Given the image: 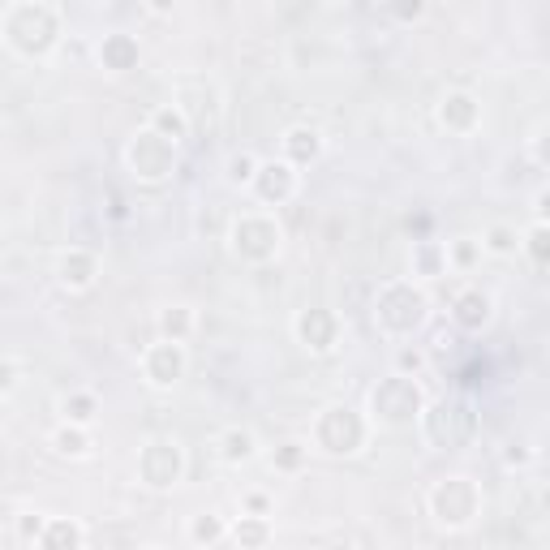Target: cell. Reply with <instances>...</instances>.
I'll return each mask as SVG.
<instances>
[{
    "instance_id": "6da1fadb",
    "label": "cell",
    "mask_w": 550,
    "mask_h": 550,
    "mask_svg": "<svg viewBox=\"0 0 550 550\" xmlns=\"http://www.w3.org/2000/svg\"><path fill=\"white\" fill-rule=\"evenodd\" d=\"M5 39L22 56H48L61 43V13L52 5H39V0L13 5L5 13Z\"/></svg>"
},
{
    "instance_id": "7a4b0ae2",
    "label": "cell",
    "mask_w": 550,
    "mask_h": 550,
    "mask_svg": "<svg viewBox=\"0 0 550 550\" xmlns=\"http://www.w3.org/2000/svg\"><path fill=\"white\" fill-rule=\"evenodd\" d=\"M426 314H430V301H426L422 288H413L409 280L387 284L379 293V301H374V318H379V327L392 331V336H409V331H417L426 323Z\"/></svg>"
},
{
    "instance_id": "3957f363",
    "label": "cell",
    "mask_w": 550,
    "mask_h": 550,
    "mask_svg": "<svg viewBox=\"0 0 550 550\" xmlns=\"http://www.w3.org/2000/svg\"><path fill=\"white\" fill-rule=\"evenodd\" d=\"M422 409H426L422 387H417V379H404V374H392L370 392V413L383 426H413Z\"/></svg>"
},
{
    "instance_id": "277c9868",
    "label": "cell",
    "mask_w": 550,
    "mask_h": 550,
    "mask_svg": "<svg viewBox=\"0 0 550 550\" xmlns=\"http://www.w3.org/2000/svg\"><path fill=\"white\" fill-rule=\"evenodd\" d=\"M430 512L443 529H465L473 525V516L482 512V490H477L473 477H443L430 495Z\"/></svg>"
},
{
    "instance_id": "5b68a950",
    "label": "cell",
    "mask_w": 550,
    "mask_h": 550,
    "mask_svg": "<svg viewBox=\"0 0 550 550\" xmlns=\"http://www.w3.org/2000/svg\"><path fill=\"white\" fill-rule=\"evenodd\" d=\"M366 430L370 426L357 409H349V404H331V409L318 417L314 439L331 456H353V452H361V443H366Z\"/></svg>"
},
{
    "instance_id": "8992f818",
    "label": "cell",
    "mask_w": 550,
    "mask_h": 550,
    "mask_svg": "<svg viewBox=\"0 0 550 550\" xmlns=\"http://www.w3.org/2000/svg\"><path fill=\"white\" fill-rule=\"evenodd\" d=\"M129 168H134V177L142 181H164L172 168H177V147L172 142H164L159 134H151V129H142V134H134V142H129Z\"/></svg>"
},
{
    "instance_id": "52a82bcc",
    "label": "cell",
    "mask_w": 550,
    "mask_h": 550,
    "mask_svg": "<svg viewBox=\"0 0 550 550\" xmlns=\"http://www.w3.org/2000/svg\"><path fill=\"white\" fill-rule=\"evenodd\" d=\"M181 473H185V452L172 439H155L142 447V456H138V477L147 482L151 490H168V486H177L181 482Z\"/></svg>"
},
{
    "instance_id": "ba28073f",
    "label": "cell",
    "mask_w": 550,
    "mask_h": 550,
    "mask_svg": "<svg viewBox=\"0 0 550 550\" xmlns=\"http://www.w3.org/2000/svg\"><path fill=\"white\" fill-rule=\"evenodd\" d=\"M233 250L245 263H267L280 250V224L267 220V215H241L233 224Z\"/></svg>"
},
{
    "instance_id": "9c48e42d",
    "label": "cell",
    "mask_w": 550,
    "mask_h": 550,
    "mask_svg": "<svg viewBox=\"0 0 550 550\" xmlns=\"http://www.w3.org/2000/svg\"><path fill=\"white\" fill-rule=\"evenodd\" d=\"M422 413H426V434L439 447H452L473 434V413H469V404H460V400H439L434 409H422Z\"/></svg>"
},
{
    "instance_id": "30bf717a",
    "label": "cell",
    "mask_w": 550,
    "mask_h": 550,
    "mask_svg": "<svg viewBox=\"0 0 550 550\" xmlns=\"http://www.w3.org/2000/svg\"><path fill=\"white\" fill-rule=\"evenodd\" d=\"M336 336H340V318L331 310L314 306V310L297 314V340L306 344L310 353H331V349H336Z\"/></svg>"
},
{
    "instance_id": "8fae6325",
    "label": "cell",
    "mask_w": 550,
    "mask_h": 550,
    "mask_svg": "<svg viewBox=\"0 0 550 550\" xmlns=\"http://www.w3.org/2000/svg\"><path fill=\"white\" fill-rule=\"evenodd\" d=\"M250 185H254V194L263 198V202H271V207H284V202L297 194V172L288 168L284 159H267V164H258Z\"/></svg>"
},
{
    "instance_id": "7c38bea8",
    "label": "cell",
    "mask_w": 550,
    "mask_h": 550,
    "mask_svg": "<svg viewBox=\"0 0 550 550\" xmlns=\"http://www.w3.org/2000/svg\"><path fill=\"white\" fill-rule=\"evenodd\" d=\"M142 370H147L151 387H172L185 374V349L172 340H159L155 349H147V357H142Z\"/></svg>"
},
{
    "instance_id": "4fadbf2b",
    "label": "cell",
    "mask_w": 550,
    "mask_h": 550,
    "mask_svg": "<svg viewBox=\"0 0 550 550\" xmlns=\"http://www.w3.org/2000/svg\"><path fill=\"white\" fill-rule=\"evenodd\" d=\"M439 121H443V129H452V134H469V129L482 121V104H477L469 91H452V95H443V104H439Z\"/></svg>"
},
{
    "instance_id": "5bb4252c",
    "label": "cell",
    "mask_w": 550,
    "mask_h": 550,
    "mask_svg": "<svg viewBox=\"0 0 550 550\" xmlns=\"http://www.w3.org/2000/svg\"><path fill=\"white\" fill-rule=\"evenodd\" d=\"M138 39L134 35H125V31H112L104 35V43H99V65L112 69V74H125V69H138Z\"/></svg>"
},
{
    "instance_id": "9a60e30c",
    "label": "cell",
    "mask_w": 550,
    "mask_h": 550,
    "mask_svg": "<svg viewBox=\"0 0 550 550\" xmlns=\"http://www.w3.org/2000/svg\"><path fill=\"white\" fill-rule=\"evenodd\" d=\"M284 164L288 168H306V164H314L318 155H323V134L318 129H310V125H297V129H288L284 134Z\"/></svg>"
},
{
    "instance_id": "2e32d148",
    "label": "cell",
    "mask_w": 550,
    "mask_h": 550,
    "mask_svg": "<svg viewBox=\"0 0 550 550\" xmlns=\"http://www.w3.org/2000/svg\"><path fill=\"white\" fill-rule=\"evenodd\" d=\"M56 275H61L65 288H91L99 275V258L91 250H69L61 258V267H56Z\"/></svg>"
},
{
    "instance_id": "e0dca14e",
    "label": "cell",
    "mask_w": 550,
    "mask_h": 550,
    "mask_svg": "<svg viewBox=\"0 0 550 550\" xmlns=\"http://www.w3.org/2000/svg\"><path fill=\"white\" fill-rule=\"evenodd\" d=\"M452 318L465 331H482L490 323V297L482 293V288H465V293L456 297V306H452Z\"/></svg>"
},
{
    "instance_id": "ac0fdd59",
    "label": "cell",
    "mask_w": 550,
    "mask_h": 550,
    "mask_svg": "<svg viewBox=\"0 0 550 550\" xmlns=\"http://www.w3.org/2000/svg\"><path fill=\"white\" fill-rule=\"evenodd\" d=\"M39 550H82V525L78 520H48L39 533Z\"/></svg>"
},
{
    "instance_id": "d6986e66",
    "label": "cell",
    "mask_w": 550,
    "mask_h": 550,
    "mask_svg": "<svg viewBox=\"0 0 550 550\" xmlns=\"http://www.w3.org/2000/svg\"><path fill=\"white\" fill-rule=\"evenodd\" d=\"M147 129H151V134H159L164 142H172V147H177V142H181L185 134H190V117H185V112H181L177 104H172V108H155Z\"/></svg>"
},
{
    "instance_id": "ffe728a7",
    "label": "cell",
    "mask_w": 550,
    "mask_h": 550,
    "mask_svg": "<svg viewBox=\"0 0 550 550\" xmlns=\"http://www.w3.org/2000/svg\"><path fill=\"white\" fill-rule=\"evenodd\" d=\"M233 538H237L241 550H263L271 542V525H267L263 516H241L237 529H233Z\"/></svg>"
},
{
    "instance_id": "44dd1931",
    "label": "cell",
    "mask_w": 550,
    "mask_h": 550,
    "mask_svg": "<svg viewBox=\"0 0 550 550\" xmlns=\"http://www.w3.org/2000/svg\"><path fill=\"white\" fill-rule=\"evenodd\" d=\"M220 456L228 460V465H241V460H250L254 456V434L250 430H224V439H220Z\"/></svg>"
},
{
    "instance_id": "7402d4cb",
    "label": "cell",
    "mask_w": 550,
    "mask_h": 550,
    "mask_svg": "<svg viewBox=\"0 0 550 550\" xmlns=\"http://www.w3.org/2000/svg\"><path fill=\"white\" fill-rule=\"evenodd\" d=\"M61 409H65V426H91L99 413V400L91 392H74V396H65Z\"/></svg>"
},
{
    "instance_id": "603a6c76",
    "label": "cell",
    "mask_w": 550,
    "mask_h": 550,
    "mask_svg": "<svg viewBox=\"0 0 550 550\" xmlns=\"http://www.w3.org/2000/svg\"><path fill=\"white\" fill-rule=\"evenodd\" d=\"M190 327H194V314L185 306H172V310L159 314V331H164V340H172V344H181L190 336Z\"/></svg>"
},
{
    "instance_id": "cb8c5ba5",
    "label": "cell",
    "mask_w": 550,
    "mask_h": 550,
    "mask_svg": "<svg viewBox=\"0 0 550 550\" xmlns=\"http://www.w3.org/2000/svg\"><path fill=\"white\" fill-rule=\"evenodd\" d=\"M56 452H61V456H86V452H91V434H86V426H61V430H56Z\"/></svg>"
},
{
    "instance_id": "d4e9b609",
    "label": "cell",
    "mask_w": 550,
    "mask_h": 550,
    "mask_svg": "<svg viewBox=\"0 0 550 550\" xmlns=\"http://www.w3.org/2000/svg\"><path fill=\"white\" fill-rule=\"evenodd\" d=\"M413 263H417V271H422V275H439L447 267V250H443V245H434V241H417Z\"/></svg>"
},
{
    "instance_id": "484cf974",
    "label": "cell",
    "mask_w": 550,
    "mask_h": 550,
    "mask_svg": "<svg viewBox=\"0 0 550 550\" xmlns=\"http://www.w3.org/2000/svg\"><path fill=\"white\" fill-rule=\"evenodd\" d=\"M529 258H533V267L538 271H546V263H550V228H546V220H538L529 228Z\"/></svg>"
},
{
    "instance_id": "4316f807",
    "label": "cell",
    "mask_w": 550,
    "mask_h": 550,
    "mask_svg": "<svg viewBox=\"0 0 550 550\" xmlns=\"http://www.w3.org/2000/svg\"><path fill=\"white\" fill-rule=\"evenodd\" d=\"M190 538H194L198 546H211V542H220V538H224V520H220V516H211V512L194 516V525H190Z\"/></svg>"
},
{
    "instance_id": "83f0119b",
    "label": "cell",
    "mask_w": 550,
    "mask_h": 550,
    "mask_svg": "<svg viewBox=\"0 0 550 550\" xmlns=\"http://www.w3.org/2000/svg\"><path fill=\"white\" fill-rule=\"evenodd\" d=\"M301 465H306V447H301V443H280V447H275V469H280V473H297Z\"/></svg>"
},
{
    "instance_id": "f1b7e54d",
    "label": "cell",
    "mask_w": 550,
    "mask_h": 550,
    "mask_svg": "<svg viewBox=\"0 0 550 550\" xmlns=\"http://www.w3.org/2000/svg\"><path fill=\"white\" fill-rule=\"evenodd\" d=\"M482 250H490V254H512V250H516V233H512V228H503V224H495V228L486 233Z\"/></svg>"
},
{
    "instance_id": "f546056e",
    "label": "cell",
    "mask_w": 550,
    "mask_h": 550,
    "mask_svg": "<svg viewBox=\"0 0 550 550\" xmlns=\"http://www.w3.org/2000/svg\"><path fill=\"white\" fill-rule=\"evenodd\" d=\"M254 172H258V159L254 155H233V159H228V181H233V185L254 181Z\"/></svg>"
},
{
    "instance_id": "4dcf8cb0",
    "label": "cell",
    "mask_w": 550,
    "mask_h": 550,
    "mask_svg": "<svg viewBox=\"0 0 550 550\" xmlns=\"http://www.w3.org/2000/svg\"><path fill=\"white\" fill-rule=\"evenodd\" d=\"M447 258H452L456 267H465V271H469V267L477 263V258H482V241H456V245H452V254H447Z\"/></svg>"
},
{
    "instance_id": "1f68e13d",
    "label": "cell",
    "mask_w": 550,
    "mask_h": 550,
    "mask_svg": "<svg viewBox=\"0 0 550 550\" xmlns=\"http://www.w3.org/2000/svg\"><path fill=\"white\" fill-rule=\"evenodd\" d=\"M422 366H426V357L417 353V349H400V353H396V370L404 374V379H409V374H417Z\"/></svg>"
},
{
    "instance_id": "d6a6232c",
    "label": "cell",
    "mask_w": 550,
    "mask_h": 550,
    "mask_svg": "<svg viewBox=\"0 0 550 550\" xmlns=\"http://www.w3.org/2000/svg\"><path fill=\"white\" fill-rule=\"evenodd\" d=\"M43 525H48V520H43V516H22V520H18V533H22L26 542H39Z\"/></svg>"
},
{
    "instance_id": "836d02e7",
    "label": "cell",
    "mask_w": 550,
    "mask_h": 550,
    "mask_svg": "<svg viewBox=\"0 0 550 550\" xmlns=\"http://www.w3.org/2000/svg\"><path fill=\"white\" fill-rule=\"evenodd\" d=\"M13 387H18V370H13L9 361H0V396H9Z\"/></svg>"
},
{
    "instance_id": "e575fe53",
    "label": "cell",
    "mask_w": 550,
    "mask_h": 550,
    "mask_svg": "<svg viewBox=\"0 0 550 550\" xmlns=\"http://www.w3.org/2000/svg\"><path fill=\"white\" fill-rule=\"evenodd\" d=\"M392 13H396V18H404V22H413V18H422V13H426V5H422V0H413V5H396Z\"/></svg>"
},
{
    "instance_id": "d590c367",
    "label": "cell",
    "mask_w": 550,
    "mask_h": 550,
    "mask_svg": "<svg viewBox=\"0 0 550 550\" xmlns=\"http://www.w3.org/2000/svg\"><path fill=\"white\" fill-rule=\"evenodd\" d=\"M267 508H271L267 495H245V512L250 516H267Z\"/></svg>"
},
{
    "instance_id": "8d00e7d4",
    "label": "cell",
    "mask_w": 550,
    "mask_h": 550,
    "mask_svg": "<svg viewBox=\"0 0 550 550\" xmlns=\"http://www.w3.org/2000/svg\"><path fill=\"white\" fill-rule=\"evenodd\" d=\"M503 460H508V465H525V460H529V452H525V447H512V452L503 456Z\"/></svg>"
},
{
    "instance_id": "74e56055",
    "label": "cell",
    "mask_w": 550,
    "mask_h": 550,
    "mask_svg": "<svg viewBox=\"0 0 550 550\" xmlns=\"http://www.w3.org/2000/svg\"><path fill=\"white\" fill-rule=\"evenodd\" d=\"M331 550H357V546H349V542H344V546H331Z\"/></svg>"
},
{
    "instance_id": "f35d334b",
    "label": "cell",
    "mask_w": 550,
    "mask_h": 550,
    "mask_svg": "<svg viewBox=\"0 0 550 550\" xmlns=\"http://www.w3.org/2000/svg\"><path fill=\"white\" fill-rule=\"evenodd\" d=\"M151 550H159V546H151Z\"/></svg>"
}]
</instances>
